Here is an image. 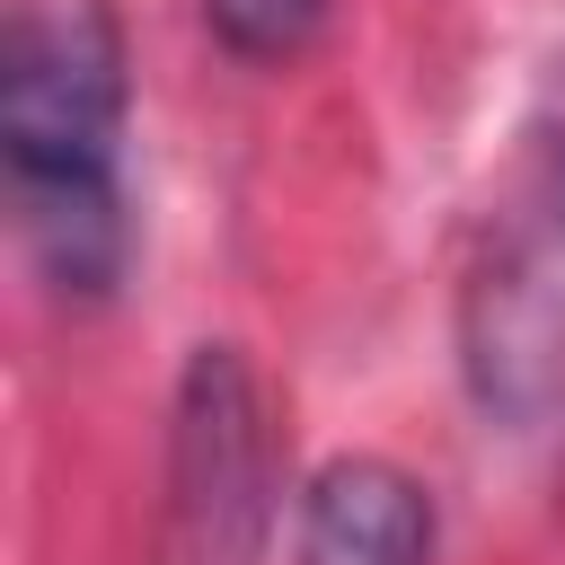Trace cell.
Here are the masks:
<instances>
[{
    "label": "cell",
    "mask_w": 565,
    "mask_h": 565,
    "mask_svg": "<svg viewBox=\"0 0 565 565\" xmlns=\"http://www.w3.org/2000/svg\"><path fill=\"white\" fill-rule=\"evenodd\" d=\"M115 132H124V62L88 0L71 9H18L0 53V150L26 194H97L115 185Z\"/></svg>",
    "instance_id": "6da1fadb"
},
{
    "label": "cell",
    "mask_w": 565,
    "mask_h": 565,
    "mask_svg": "<svg viewBox=\"0 0 565 565\" xmlns=\"http://www.w3.org/2000/svg\"><path fill=\"white\" fill-rule=\"evenodd\" d=\"M168 512L177 565H256L274 530V433L256 371L230 344H194L177 380V441H168Z\"/></svg>",
    "instance_id": "7a4b0ae2"
},
{
    "label": "cell",
    "mask_w": 565,
    "mask_h": 565,
    "mask_svg": "<svg viewBox=\"0 0 565 565\" xmlns=\"http://www.w3.org/2000/svg\"><path fill=\"white\" fill-rule=\"evenodd\" d=\"M433 503L388 459H327L300 503V565H424Z\"/></svg>",
    "instance_id": "3957f363"
},
{
    "label": "cell",
    "mask_w": 565,
    "mask_h": 565,
    "mask_svg": "<svg viewBox=\"0 0 565 565\" xmlns=\"http://www.w3.org/2000/svg\"><path fill=\"white\" fill-rule=\"evenodd\" d=\"M203 9H212L221 44H238V53H291L327 18V0H203Z\"/></svg>",
    "instance_id": "277c9868"
}]
</instances>
